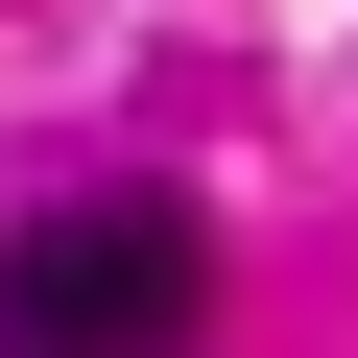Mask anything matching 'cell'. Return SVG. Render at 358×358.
<instances>
[{"label":"cell","mask_w":358,"mask_h":358,"mask_svg":"<svg viewBox=\"0 0 358 358\" xmlns=\"http://www.w3.org/2000/svg\"><path fill=\"white\" fill-rule=\"evenodd\" d=\"M192 310H215V239L167 192H96V215L0 239V358H192Z\"/></svg>","instance_id":"cell-1"}]
</instances>
